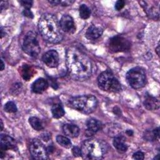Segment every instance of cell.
<instances>
[{
	"instance_id": "1",
	"label": "cell",
	"mask_w": 160,
	"mask_h": 160,
	"mask_svg": "<svg viewBox=\"0 0 160 160\" xmlns=\"http://www.w3.org/2000/svg\"><path fill=\"white\" fill-rule=\"evenodd\" d=\"M66 65L70 76L78 81L89 78L92 72V64L89 58L74 47L66 51Z\"/></svg>"
},
{
	"instance_id": "2",
	"label": "cell",
	"mask_w": 160,
	"mask_h": 160,
	"mask_svg": "<svg viewBox=\"0 0 160 160\" xmlns=\"http://www.w3.org/2000/svg\"><path fill=\"white\" fill-rule=\"evenodd\" d=\"M38 29L44 39L50 43L59 42L63 38L59 22L52 14L42 15L38 21Z\"/></svg>"
},
{
	"instance_id": "3",
	"label": "cell",
	"mask_w": 160,
	"mask_h": 160,
	"mask_svg": "<svg viewBox=\"0 0 160 160\" xmlns=\"http://www.w3.org/2000/svg\"><path fill=\"white\" fill-rule=\"evenodd\" d=\"M104 145L99 140L89 139L81 146V156L86 159H101L105 152Z\"/></svg>"
},
{
	"instance_id": "4",
	"label": "cell",
	"mask_w": 160,
	"mask_h": 160,
	"mask_svg": "<svg viewBox=\"0 0 160 160\" xmlns=\"http://www.w3.org/2000/svg\"><path fill=\"white\" fill-rule=\"evenodd\" d=\"M69 105L84 114H90L96 108L98 100L92 95H82L73 97L69 101Z\"/></svg>"
},
{
	"instance_id": "5",
	"label": "cell",
	"mask_w": 160,
	"mask_h": 160,
	"mask_svg": "<svg viewBox=\"0 0 160 160\" xmlns=\"http://www.w3.org/2000/svg\"><path fill=\"white\" fill-rule=\"evenodd\" d=\"M98 84L100 89L107 92H117L121 89L120 82L110 71H106L100 74L98 78Z\"/></svg>"
},
{
	"instance_id": "6",
	"label": "cell",
	"mask_w": 160,
	"mask_h": 160,
	"mask_svg": "<svg viewBox=\"0 0 160 160\" xmlns=\"http://www.w3.org/2000/svg\"><path fill=\"white\" fill-rule=\"evenodd\" d=\"M126 79L129 84L134 89L144 87L146 83V76L144 70L140 67L131 69L126 74Z\"/></svg>"
},
{
	"instance_id": "7",
	"label": "cell",
	"mask_w": 160,
	"mask_h": 160,
	"mask_svg": "<svg viewBox=\"0 0 160 160\" xmlns=\"http://www.w3.org/2000/svg\"><path fill=\"white\" fill-rule=\"evenodd\" d=\"M24 51L32 57H37L41 51V48L37 39V35L33 31L28 32L23 40Z\"/></svg>"
},
{
	"instance_id": "8",
	"label": "cell",
	"mask_w": 160,
	"mask_h": 160,
	"mask_svg": "<svg viewBox=\"0 0 160 160\" xmlns=\"http://www.w3.org/2000/svg\"><path fill=\"white\" fill-rule=\"evenodd\" d=\"M109 49L112 52L128 51L131 48L130 42L121 36H116L112 38L108 43Z\"/></svg>"
},
{
	"instance_id": "9",
	"label": "cell",
	"mask_w": 160,
	"mask_h": 160,
	"mask_svg": "<svg viewBox=\"0 0 160 160\" xmlns=\"http://www.w3.org/2000/svg\"><path fill=\"white\" fill-rule=\"evenodd\" d=\"M30 153L34 159H48V151L42 142L38 139L32 140L29 147Z\"/></svg>"
},
{
	"instance_id": "10",
	"label": "cell",
	"mask_w": 160,
	"mask_h": 160,
	"mask_svg": "<svg viewBox=\"0 0 160 160\" xmlns=\"http://www.w3.org/2000/svg\"><path fill=\"white\" fill-rule=\"evenodd\" d=\"M42 59L44 63L49 68H55L59 64V54L55 50H49L47 51L42 56Z\"/></svg>"
},
{
	"instance_id": "11",
	"label": "cell",
	"mask_w": 160,
	"mask_h": 160,
	"mask_svg": "<svg viewBox=\"0 0 160 160\" xmlns=\"http://www.w3.org/2000/svg\"><path fill=\"white\" fill-rule=\"evenodd\" d=\"M59 26L62 31L70 34L73 33L76 30L73 19L67 14H64L61 17L59 21Z\"/></svg>"
},
{
	"instance_id": "12",
	"label": "cell",
	"mask_w": 160,
	"mask_h": 160,
	"mask_svg": "<svg viewBox=\"0 0 160 160\" xmlns=\"http://www.w3.org/2000/svg\"><path fill=\"white\" fill-rule=\"evenodd\" d=\"M0 145V149L4 151L9 149H16L17 148L16 141L11 136L6 134H1Z\"/></svg>"
},
{
	"instance_id": "13",
	"label": "cell",
	"mask_w": 160,
	"mask_h": 160,
	"mask_svg": "<svg viewBox=\"0 0 160 160\" xmlns=\"http://www.w3.org/2000/svg\"><path fill=\"white\" fill-rule=\"evenodd\" d=\"M103 32V29L100 26L91 25L86 32V37L90 40H94L99 38Z\"/></svg>"
},
{
	"instance_id": "14",
	"label": "cell",
	"mask_w": 160,
	"mask_h": 160,
	"mask_svg": "<svg viewBox=\"0 0 160 160\" xmlns=\"http://www.w3.org/2000/svg\"><path fill=\"white\" fill-rule=\"evenodd\" d=\"M48 82L43 78H39L36 80L31 86V90L34 93L40 94L47 89Z\"/></svg>"
},
{
	"instance_id": "15",
	"label": "cell",
	"mask_w": 160,
	"mask_h": 160,
	"mask_svg": "<svg viewBox=\"0 0 160 160\" xmlns=\"http://www.w3.org/2000/svg\"><path fill=\"white\" fill-rule=\"evenodd\" d=\"M101 126L102 124L100 121L94 118H90L86 122V132L88 135L93 134L98 131L101 128Z\"/></svg>"
},
{
	"instance_id": "16",
	"label": "cell",
	"mask_w": 160,
	"mask_h": 160,
	"mask_svg": "<svg viewBox=\"0 0 160 160\" xmlns=\"http://www.w3.org/2000/svg\"><path fill=\"white\" fill-rule=\"evenodd\" d=\"M144 106L148 110H156L159 108V102L156 98L152 97L151 95H147L144 101Z\"/></svg>"
},
{
	"instance_id": "17",
	"label": "cell",
	"mask_w": 160,
	"mask_h": 160,
	"mask_svg": "<svg viewBox=\"0 0 160 160\" xmlns=\"http://www.w3.org/2000/svg\"><path fill=\"white\" fill-rule=\"evenodd\" d=\"M62 130L64 133L70 138H76L79 134V129L75 124H66L62 126Z\"/></svg>"
},
{
	"instance_id": "18",
	"label": "cell",
	"mask_w": 160,
	"mask_h": 160,
	"mask_svg": "<svg viewBox=\"0 0 160 160\" xmlns=\"http://www.w3.org/2000/svg\"><path fill=\"white\" fill-rule=\"evenodd\" d=\"M113 145L118 151L120 152H124L128 149V146L125 143L124 138L121 136L116 137L113 140Z\"/></svg>"
},
{
	"instance_id": "19",
	"label": "cell",
	"mask_w": 160,
	"mask_h": 160,
	"mask_svg": "<svg viewBox=\"0 0 160 160\" xmlns=\"http://www.w3.org/2000/svg\"><path fill=\"white\" fill-rule=\"evenodd\" d=\"M20 73L22 78L26 80L29 81L34 75V70L28 64H24L20 69Z\"/></svg>"
},
{
	"instance_id": "20",
	"label": "cell",
	"mask_w": 160,
	"mask_h": 160,
	"mask_svg": "<svg viewBox=\"0 0 160 160\" xmlns=\"http://www.w3.org/2000/svg\"><path fill=\"white\" fill-rule=\"evenodd\" d=\"M51 111H52L53 117L56 119H59L62 118L65 114L64 109L60 104H54L52 107Z\"/></svg>"
},
{
	"instance_id": "21",
	"label": "cell",
	"mask_w": 160,
	"mask_h": 160,
	"mask_svg": "<svg viewBox=\"0 0 160 160\" xmlns=\"http://www.w3.org/2000/svg\"><path fill=\"white\" fill-rule=\"evenodd\" d=\"M29 122L30 125L31 126V127L36 131H41V130H42L44 128L42 122L37 117L29 118Z\"/></svg>"
},
{
	"instance_id": "22",
	"label": "cell",
	"mask_w": 160,
	"mask_h": 160,
	"mask_svg": "<svg viewBox=\"0 0 160 160\" xmlns=\"http://www.w3.org/2000/svg\"><path fill=\"white\" fill-rule=\"evenodd\" d=\"M56 141L59 145L66 148H69L72 146V143L69 139L61 135H58L56 137Z\"/></svg>"
},
{
	"instance_id": "23",
	"label": "cell",
	"mask_w": 160,
	"mask_h": 160,
	"mask_svg": "<svg viewBox=\"0 0 160 160\" xmlns=\"http://www.w3.org/2000/svg\"><path fill=\"white\" fill-rule=\"evenodd\" d=\"M91 15V10L87 5L82 4L79 7V16L81 18L86 19L89 18Z\"/></svg>"
},
{
	"instance_id": "24",
	"label": "cell",
	"mask_w": 160,
	"mask_h": 160,
	"mask_svg": "<svg viewBox=\"0 0 160 160\" xmlns=\"http://www.w3.org/2000/svg\"><path fill=\"white\" fill-rule=\"evenodd\" d=\"M4 108L5 111L9 112V113L16 112L18 110L16 104L12 101H8V102H6L4 105Z\"/></svg>"
},
{
	"instance_id": "25",
	"label": "cell",
	"mask_w": 160,
	"mask_h": 160,
	"mask_svg": "<svg viewBox=\"0 0 160 160\" xmlns=\"http://www.w3.org/2000/svg\"><path fill=\"white\" fill-rule=\"evenodd\" d=\"M19 2L21 4L22 6L24 7V9H30V8L32 6V1H20Z\"/></svg>"
},
{
	"instance_id": "26",
	"label": "cell",
	"mask_w": 160,
	"mask_h": 160,
	"mask_svg": "<svg viewBox=\"0 0 160 160\" xmlns=\"http://www.w3.org/2000/svg\"><path fill=\"white\" fill-rule=\"evenodd\" d=\"M132 158L135 159H138V160H142L144 159V154L141 151H137L136 152H135Z\"/></svg>"
},
{
	"instance_id": "27",
	"label": "cell",
	"mask_w": 160,
	"mask_h": 160,
	"mask_svg": "<svg viewBox=\"0 0 160 160\" xmlns=\"http://www.w3.org/2000/svg\"><path fill=\"white\" fill-rule=\"evenodd\" d=\"M124 4H125V2L124 1H122V0H119L118 1L116 4H115V9L117 10V11H119L121 10L124 6Z\"/></svg>"
},
{
	"instance_id": "28",
	"label": "cell",
	"mask_w": 160,
	"mask_h": 160,
	"mask_svg": "<svg viewBox=\"0 0 160 160\" xmlns=\"http://www.w3.org/2000/svg\"><path fill=\"white\" fill-rule=\"evenodd\" d=\"M72 152L73 155L76 157L81 156V150L78 146H74L72 149Z\"/></svg>"
},
{
	"instance_id": "29",
	"label": "cell",
	"mask_w": 160,
	"mask_h": 160,
	"mask_svg": "<svg viewBox=\"0 0 160 160\" xmlns=\"http://www.w3.org/2000/svg\"><path fill=\"white\" fill-rule=\"evenodd\" d=\"M23 14L26 16L28 17L29 18H33V14L32 13V12L30 11V9H24V10L23 11Z\"/></svg>"
},
{
	"instance_id": "30",
	"label": "cell",
	"mask_w": 160,
	"mask_h": 160,
	"mask_svg": "<svg viewBox=\"0 0 160 160\" xmlns=\"http://www.w3.org/2000/svg\"><path fill=\"white\" fill-rule=\"evenodd\" d=\"M73 2H74V1H61L60 4H62V6H69L72 4Z\"/></svg>"
},
{
	"instance_id": "31",
	"label": "cell",
	"mask_w": 160,
	"mask_h": 160,
	"mask_svg": "<svg viewBox=\"0 0 160 160\" xmlns=\"http://www.w3.org/2000/svg\"><path fill=\"white\" fill-rule=\"evenodd\" d=\"M49 3H51V4H52V5H58V4H60L61 3V1H56V0H54V1H49Z\"/></svg>"
},
{
	"instance_id": "32",
	"label": "cell",
	"mask_w": 160,
	"mask_h": 160,
	"mask_svg": "<svg viewBox=\"0 0 160 160\" xmlns=\"http://www.w3.org/2000/svg\"><path fill=\"white\" fill-rule=\"evenodd\" d=\"M1 71H2L4 69V64L2 61V60H1Z\"/></svg>"
},
{
	"instance_id": "33",
	"label": "cell",
	"mask_w": 160,
	"mask_h": 160,
	"mask_svg": "<svg viewBox=\"0 0 160 160\" xmlns=\"http://www.w3.org/2000/svg\"><path fill=\"white\" fill-rule=\"evenodd\" d=\"M126 132H127V134H128L129 136H132V134H133V132L131 130H128L126 131Z\"/></svg>"
},
{
	"instance_id": "34",
	"label": "cell",
	"mask_w": 160,
	"mask_h": 160,
	"mask_svg": "<svg viewBox=\"0 0 160 160\" xmlns=\"http://www.w3.org/2000/svg\"><path fill=\"white\" fill-rule=\"evenodd\" d=\"M159 44H158V47H157V48H156V52H157V54L159 55Z\"/></svg>"
},
{
	"instance_id": "35",
	"label": "cell",
	"mask_w": 160,
	"mask_h": 160,
	"mask_svg": "<svg viewBox=\"0 0 160 160\" xmlns=\"http://www.w3.org/2000/svg\"><path fill=\"white\" fill-rule=\"evenodd\" d=\"M1 130L2 131V129H3V124H2V120H1Z\"/></svg>"
}]
</instances>
